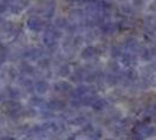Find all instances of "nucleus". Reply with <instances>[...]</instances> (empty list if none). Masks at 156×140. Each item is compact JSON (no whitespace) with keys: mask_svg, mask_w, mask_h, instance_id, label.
I'll return each mask as SVG.
<instances>
[{"mask_svg":"<svg viewBox=\"0 0 156 140\" xmlns=\"http://www.w3.org/2000/svg\"><path fill=\"white\" fill-rule=\"evenodd\" d=\"M155 134V128L151 126H148V127H144L142 131V137L143 138H150V137H153Z\"/></svg>","mask_w":156,"mask_h":140,"instance_id":"nucleus-1","label":"nucleus"}]
</instances>
